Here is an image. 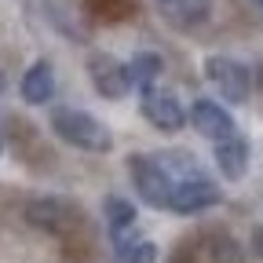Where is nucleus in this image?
I'll list each match as a JSON object with an SVG mask.
<instances>
[{
  "mask_svg": "<svg viewBox=\"0 0 263 263\" xmlns=\"http://www.w3.org/2000/svg\"><path fill=\"white\" fill-rule=\"evenodd\" d=\"M51 132L62 139V143H70L77 150H91V154H106L114 146V136H110V128L84 114V110H73V106H59L51 110Z\"/></svg>",
  "mask_w": 263,
  "mask_h": 263,
  "instance_id": "obj_1",
  "label": "nucleus"
},
{
  "mask_svg": "<svg viewBox=\"0 0 263 263\" xmlns=\"http://www.w3.org/2000/svg\"><path fill=\"white\" fill-rule=\"evenodd\" d=\"M128 172H132V183H136L139 197L150 205V209H168V197H172V176L164 172V164L157 157H146V154H132L128 157Z\"/></svg>",
  "mask_w": 263,
  "mask_h": 263,
  "instance_id": "obj_2",
  "label": "nucleus"
},
{
  "mask_svg": "<svg viewBox=\"0 0 263 263\" xmlns=\"http://www.w3.org/2000/svg\"><path fill=\"white\" fill-rule=\"evenodd\" d=\"M223 201V190L205 179L201 172H194L186 179H176L172 183V197H168V209L179 212V216H190V212H201V209H212Z\"/></svg>",
  "mask_w": 263,
  "mask_h": 263,
  "instance_id": "obj_3",
  "label": "nucleus"
},
{
  "mask_svg": "<svg viewBox=\"0 0 263 263\" xmlns=\"http://www.w3.org/2000/svg\"><path fill=\"white\" fill-rule=\"evenodd\" d=\"M205 73L209 81L219 88V95L227 103H245L249 91H252V77L238 59H227V55H209L205 59Z\"/></svg>",
  "mask_w": 263,
  "mask_h": 263,
  "instance_id": "obj_4",
  "label": "nucleus"
},
{
  "mask_svg": "<svg viewBox=\"0 0 263 263\" xmlns=\"http://www.w3.org/2000/svg\"><path fill=\"white\" fill-rule=\"evenodd\" d=\"M88 77L95 84V91L103 99H124L132 88V73H128V62L106 55V51H95L88 59Z\"/></svg>",
  "mask_w": 263,
  "mask_h": 263,
  "instance_id": "obj_5",
  "label": "nucleus"
},
{
  "mask_svg": "<svg viewBox=\"0 0 263 263\" xmlns=\"http://www.w3.org/2000/svg\"><path fill=\"white\" fill-rule=\"evenodd\" d=\"M26 219L33 227L48 230V234H66L73 223H77V209L62 197H33L26 205Z\"/></svg>",
  "mask_w": 263,
  "mask_h": 263,
  "instance_id": "obj_6",
  "label": "nucleus"
},
{
  "mask_svg": "<svg viewBox=\"0 0 263 263\" xmlns=\"http://www.w3.org/2000/svg\"><path fill=\"white\" fill-rule=\"evenodd\" d=\"M143 114L161 132H179L183 121H186L183 103H179L172 91H161V88H143Z\"/></svg>",
  "mask_w": 263,
  "mask_h": 263,
  "instance_id": "obj_7",
  "label": "nucleus"
},
{
  "mask_svg": "<svg viewBox=\"0 0 263 263\" xmlns=\"http://www.w3.org/2000/svg\"><path fill=\"white\" fill-rule=\"evenodd\" d=\"M190 124L201 132L205 139L219 143L227 136H234V117H230L219 103H212V99H197L194 110H190Z\"/></svg>",
  "mask_w": 263,
  "mask_h": 263,
  "instance_id": "obj_8",
  "label": "nucleus"
},
{
  "mask_svg": "<svg viewBox=\"0 0 263 263\" xmlns=\"http://www.w3.org/2000/svg\"><path fill=\"white\" fill-rule=\"evenodd\" d=\"M212 157H216L219 172H223L230 183H238V179L249 172V143L238 136V132H234V136H227V139H219Z\"/></svg>",
  "mask_w": 263,
  "mask_h": 263,
  "instance_id": "obj_9",
  "label": "nucleus"
},
{
  "mask_svg": "<svg viewBox=\"0 0 263 263\" xmlns=\"http://www.w3.org/2000/svg\"><path fill=\"white\" fill-rule=\"evenodd\" d=\"M51 95H55L51 62H48V59H37V62L22 73V99H26L29 106H44V103H51Z\"/></svg>",
  "mask_w": 263,
  "mask_h": 263,
  "instance_id": "obj_10",
  "label": "nucleus"
},
{
  "mask_svg": "<svg viewBox=\"0 0 263 263\" xmlns=\"http://www.w3.org/2000/svg\"><path fill=\"white\" fill-rule=\"evenodd\" d=\"M161 70H164V59H161L157 51H139L136 59L128 62L132 84H136L139 91H143V88H154V81L161 77Z\"/></svg>",
  "mask_w": 263,
  "mask_h": 263,
  "instance_id": "obj_11",
  "label": "nucleus"
},
{
  "mask_svg": "<svg viewBox=\"0 0 263 263\" xmlns=\"http://www.w3.org/2000/svg\"><path fill=\"white\" fill-rule=\"evenodd\" d=\"M103 212H106V227H110V234H128L132 227H136V205L124 201V197L110 194L106 201H103Z\"/></svg>",
  "mask_w": 263,
  "mask_h": 263,
  "instance_id": "obj_12",
  "label": "nucleus"
},
{
  "mask_svg": "<svg viewBox=\"0 0 263 263\" xmlns=\"http://www.w3.org/2000/svg\"><path fill=\"white\" fill-rule=\"evenodd\" d=\"M117 259L121 263H154L157 259V245L150 238H124L117 234Z\"/></svg>",
  "mask_w": 263,
  "mask_h": 263,
  "instance_id": "obj_13",
  "label": "nucleus"
},
{
  "mask_svg": "<svg viewBox=\"0 0 263 263\" xmlns=\"http://www.w3.org/2000/svg\"><path fill=\"white\" fill-rule=\"evenodd\" d=\"M168 11H172V18H176L179 26H197V22L209 18L212 0H172Z\"/></svg>",
  "mask_w": 263,
  "mask_h": 263,
  "instance_id": "obj_14",
  "label": "nucleus"
},
{
  "mask_svg": "<svg viewBox=\"0 0 263 263\" xmlns=\"http://www.w3.org/2000/svg\"><path fill=\"white\" fill-rule=\"evenodd\" d=\"M252 245H256V252L263 256V223L256 227V234H252Z\"/></svg>",
  "mask_w": 263,
  "mask_h": 263,
  "instance_id": "obj_15",
  "label": "nucleus"
},
{
  "mask_svg": "<svg viewBox=\"0 0 263 263\" xmlns=\"http://www.w3.org/2000/svg\"><path fill=\"white\" fill-rule=\"evenodd\" d=\"M4 88H8V77H4V70H0V95H4Z\"/></svg>",
  "mask_w": 263,
  "mask_h": 263,
  "instance_id": "obj_16",
  "label": "nucleus"
},
{
  "mask_svg": "<svg viewBox=\"0 0 263 263\" xmlns=\"http://www.w3.org/2000/svg\"><path fill=\"white\" fill-rule=\"evenodd\" d=\"M161 4H164V8H168V4H172V0H161Z\"/></svg>",
  "mask_w": 263,
  "mask_h": 263,
  "instance_id": "obj_17",
  "label": "nucleus"
},
{
  "mask_svg": "<svg viewBox=\"0 0 263 263\" xmlns=\"http://www.w3.org/2000/svg\"><path fill=\"white\" fill-rule=\"evenodd\" d=\"M256 4H263V0H256Z\"/></svg>",
  "mask_w": 263,
  "mask_h": 263,
  "instance_id": "obj_18",
  "label": "nucleus"
}]
</instances>
